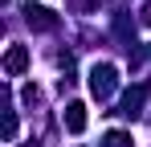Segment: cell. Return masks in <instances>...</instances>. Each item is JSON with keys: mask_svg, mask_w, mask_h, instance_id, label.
Wrapping results in <instances>:
<instances>
[{"mask_svg": "<svg viewBox=\"0 0 151 147\" xmlns=\"http://www.w3.org/2000/svg\"><path fill=\"white\" fill-rule=\"evenodd\" d=\"M4 139H17V115L12 110L4 115Z\"/></svg>", "mask_w": 151, "mask_h": 147, "instance_id": "cell-7", "label": "cell"}, {"mask_svg": "<svg viewBox=\"0 0 151 147\" xmlns=\"http://www.w3.org/2000/svg\"><path fill=\"white\" fill-rule=\"evenodd\" d=\"M25 21H29V29H41V33L57 29V17H53V8H45V4H25Z\"/></svg>", "mask_w": 151, "mask_h": 147, "instance_id": "cell-2", "label": "cell"}, {"mask_svg": "<svg viewBox=\"0 0 151 147\" xmlns=\"http://www.w3.org/2000/svg\"><path fill=\"white\" fill-rule=\"evenodd\" d=\"M127 143H131V135H127V131H110V135L102 139V147H127Z\"/></svg>", "mask_w": 151, "mask_h": 147, "instance_id": "cell-6", "label": "cell"}, {"mask_svg": "<svg viewBox=\"0 0 151 147\" xmlns=\"http://www.w3.org/2000/svg\"><path fill=\"white\" fill-rule=\"evenodd\" d=\"M61 122H65L70 135H82V131H86V106H82V102H70L65 115H61Z\"/></svg>", "mask_w": 151, "mask_h": 147, "instance_id": "cell-4", "label": "cell"}, {"mask_svg": "<svg viewBox=\"0 0 151 147\" xmlns=\"http://www.w3.org/2000/svg\"><path fill=\"white\" fill-rule=\"evenodd\" d=\"M143 98H147V86L127 90V94H123V110H119V115H123V119H135V115H139V106H143Z\"/></svg>", "mask_w": 151, "mask_h": 147, "instance_id": "cell-5", "label": "cell"}, {"mask_svg": "<svg viewBox=\"0 0 151 147\" xmlns=\"http://www.w3.org/2000/svg\"><path fill=\"white\" fill-rule=\"evenodd\" d=\"M114 86H119V74H114V66L98 61V66L90 70V94L98 98V102H106V98L114 94Z\"/></svg>", "mask_w": 151, "mask_h": 147, "instance_id": "cell-1", "label": "cell"}, {"mask_svg": "<svg viewBox=\"0 0 151 147\" xmlns=\"http://www.w3.org/2000/svg\"><path fill=\"white\" fill-rule=\"evenodd\" d=\"M25 70H29V49L25 45H12L8 53H4V74L17 78V74H25Z\"/></svg>", "mask_w": 151, "mask_h": 147, "instance_id": "cell-3", "label": "cell"}, {"mask_svg": "<svg viewBox=\"0 0 151 147\" xmlns=\"http://www.w3.org/2000/svg\"><path fill=\"white\" fill-rule=\"evenodd\" d=\"M143 24H151V4H147V8H143Z\"/></svg>", "mask_w": 151, "mask_h": 147, "instance_id": "cell-8", "label": "cell"}]
</instances>
